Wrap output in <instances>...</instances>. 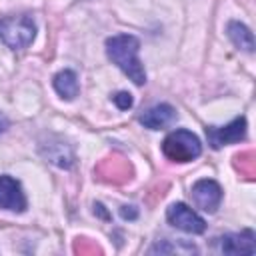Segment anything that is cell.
<instances>
[{"label": "cell", "instance_id": "cell-1", "mask_svg": "<svg viewBox=\"0 0 256 256\" xmlns=\"http://www.w3.org/2000/svg\"><path fill=\"white\" fill-rule=\"evenodd\" d=\"M138 48L140 42L132 34H116L106 40V54L108 58L138 86L146 82L144 66L138 60Z\"/></svg>", "mask_w": 256, "mask_h": 256}, {"label": "cell", "instance_id": "cell-2", "mask_svg": "<svg viewBox=\"0 0 256 256\" xmlns=\"http://www.w3.org/2000/svg\"><path fill=\"white\" fill-rule=\"evenodd\" d=\"M34 36H36V24L28 14L6 16L0 20V40L12 50L30 46Z\"/></svg>", "mask_w": 256, "mask_h": 256}, {"label": "cell", "instance_id": "cell-3", "mask_svg": "<svg viewBox=\"0 0 256 256\" xmlns=\"http://www.w3.org/2000/svg\"><path fill=\"white\" fill-rule=\"evenodd\" d=\"M162 152L172 162H192L200 156L202 144L190 130H174L164 138Z\"/></svg>", "mask_w": 256, "mask_h": 256}, {"label": "cell", "instance_id": "cell-4", "mask_svg": "<svg viewBox=\"0 0 256 256\" xmlns=\"http://www.w3.org/2000/svg\"><path fill=\"white\" fill-rule=\"evenodd\" d=\"M166 218L174 228L188 232V234H202L206 230L204 218L200 214H196L190 206H186L184 202L170 204V208L166 210Z\"/></svg>", "mask_w": 256, "mask_h": 256}, {"label": "cell", "instance_id": "cell-5", "mask_svg": "<svg viewBox=\"0 0 256 256\" xmlns=\"http://www.w3.org/2000/svg\"><path fill=\"white\" fill-rule=\"evenodd\" d=\"M246 136V118H234L226 126H208L206 128V138L212 148H222L226 144L240 142Z\"/></svg>", "mask_w": 256, "mask_h": 256}, {"label": "cell", "instance_id": "cell-6", "mask_svg": "<svg viewBox=\"0 0 256 256\" xmlns=\"http://www.w3.org/2000/svg\"><path fill=\"white\" fill-rule=\"evenodd\" d=\"M192 198L198 208L204 212H216V208L222 202V188L218 182L210 178H202L192 186Z\"/></svg>", "mask_w": 256, "mask_h": 256}, {"label": "cell", "instance_id": "cell-7", "mask_svg": "<svg viewBox=\"0 0 256 256\" xmlns=\"http://www.w3.org/2000/svg\"><path fill=\"white\" fill-rule=\"evenodd\" d=\"M0 208L10 212H24L26 210V196L22 186L12 176H0Z\"/></svg>", "mask_w": 256, "mask_h": 256}, {"label": "cell", "instance_id": "cell-8", "mask_svg": "<svg viewBox=\"0 0 256 256\" xmlns=\"http://www.w3.org/2000/svg\"><path fill=\"white\" fill-rule=\"evenodd\" d=\"M220 250L226 254H254L256 240L252 230H242L236 234H226L220 238Z\"/></svg>", "mask_w": 256, "mask_h": 256}, {"label": "cell", "instance_id": "cell-9", "mask_svg": "<svg viewBox=\"0 0 256 256\" xmlns=\"http://www.w3.org/2000/svg\"><path fill=\"white\" fill-rule=\"evenodd\" d=\"M176 118V110L170 104H156L148 108L144 114H140V124H144L150 130H160L172 124Z\"/></svg>", "mask_w": 256, "mask_h": 256}, {"label": "cell", "instance_id": "cell-10", "mask_svg": "<svg viewBox=\"0 0 256 256\" xmlns=\"http://www.w3.org/2000/svg\"><path fill=\"white\" fill-rule=\"evenodd\" d=\"M54 90L60 94V98L64 100H72L78 96L80 84H78V76L72 70H62L54 76Z\"/></svg>", "mask_w": 256, "mask_h": 256}, {"label": "cell", "instance_id": "cell-11", "mask_svg": "<svg viewBox=\"0 0 256 256\" xmlns=\"http://www.w3.org/2000/svg\"><path fill=\"white\" fill-rule=\"evenodd\" d=\"M228 38L232 40V44L236 46V48H240V50H244V52H254V36H252V32L244 26V24H240V22H230L228 24Z\"/></svg>", "mask_w": 256, "mask_h": 256}, {"label": "cell", "instance_id": "cell-12", "mask_svg": "<svg viewBox=\"0 0 256 256\" xmlns=\"http://www.w3.org/2000/svg\"><path fill=\"white\" fill-rule=\"evenodd\" d=\"M112 100L120 110H128L132 106V96L128 92H118L116 96H112Z\"/></svg>", "mask_w": 256, "mask_h": 256}, {"label": "cell", "instance_id": "cell-13", "mask_svg": "<svg viewBox=\"0 0 256 256\" xmlns=\"http://www.w3.org/2000/svg\"><path fill=\"white\" fill-rule=\"evenodd\" d=\"M120 214H122V218H136V210H134V206H122V210H120Z\"/></svg>", "mask_w": 256, "mask_h": 256}, {"label": "cell", "instance_id": "cell-14", "mask_svg": "<svg viewBox=\"0 0 256 256\" xmlns=\"http://www.w3.org/2000/svg\"><path fill=\"white\" fill-rule=\"evenodd\" d=\"M4 128H6V120L4 116H0V132H4Z\"/></svg>", "mask_w": 256, "mask_h": 256}]
</instances>
